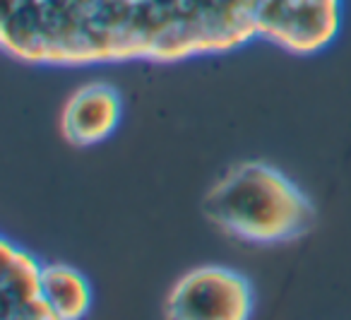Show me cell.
<instances>
[{
    "label": "cell",
    "instance_id": "1",
    "mask_svg": "<svg viewBox=\"0 0 351 320\" xmlns=\"http://www.w3.org/2000/svg\"><path fill=\"white\" fill-rule=\"evenodd\" d=\"M3 49L27 63L186 60L263 36L298 56L339 30V0H3Z\"/></svg>",
    "mask_w": 351,
    "mask_h": 320
},
{
    "label": "cell",
    "instance_id": "2",
    "mask_svg": "<svg viewBox=\"0 0 351 320\" xmlns=\"http://www.w3.org/2000/svg\"><path fill=\"white\" fill-rule=\"evenodd\" d=\"M202 209L215 227L250 243L291 241L313 219L303 190L265 161H243L226 171L207 190Z\"/></svg>",
    "mask_w": 351,
    "mask_h": 320
},
{
    "label": "cell",
    "instance_id": "3",
    "mask_svg": "<svg viewBox=\"0 0 351 320\" xmlns=\"http://www.w3.org/2000/svg\"><path fill=\"white\" fill-rule=\"evenodd\" d=\"M253 294L243 275L229 267H197L176 282L166 315L176 320H245Z\"/></svg>",
    "mask_w": 351,
    "mask_h": 320
},
{
    "label": "cell",
    "instance_id": "4",
    "mask_svg": "<svg viewBox=\"0 0 351 320\" xmlns=\"http://www.w3.org/2000/svg\"><path fill=\"white\" fill-rule=\"evenodd\" d=\"M121 94L108 82H89L70 94L60 113V130L70 145L89 147L113 135L121 123Z\"/></svg>",
    "mask_w": 351,
    "mask_h": 320
},
{
    "label": "cell",
    "instance_id": "5",
    "mask_svg": "<svg viewBox=\"0 0 351 320\" xmlns=\"http://www.w3.org/2000/svg\"><path fill=\"white\" fill-rule=\"evenodd\" d=\"M3 272H0V291H3V315L5 318L51 320V310L44 301L41 289V270L44 267L27 251L3 241Z\"/></svg>",
    "mask_w": 351,
    "mask_h": 320
},
{
    "label": "cell",
    "instance_id": "6",
    "mask_svg": "<svg viewBox=\"0 0 351 320\" xmlns=\"http://www.w3.org/2000/svg\"><path fill=\"white\" fill-rule=\"evenodd\" d=\"M44 301L51 320H77L92 306V289L82 272L70 265H44L41 270Z\"/></svg>",
    "mask_w": 351,
    "mask_h": 320
}]
</instances>
